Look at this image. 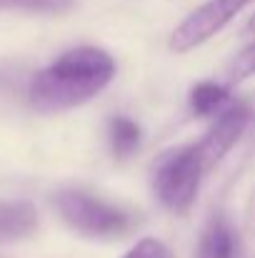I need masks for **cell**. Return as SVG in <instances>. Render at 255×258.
I'll return each mask as SVG.
<instances>
[{"label": "cell", "mask_w": 255, "mask_h": 258, "mask_svg": "<svg viewBox=\"0 0 255 258\" xmlns=\"http://www.w3.org/2000/svg\"><path fill=\"white\" fill-rule=\"evenodd\" d=\"M115 58L95 45H78L60 53L38 71L28 86V100L38 113H63L85 105L115 78Z\"/></svg>", "instance_id": "obj_1"}, {"label": "cell", "mask_w": 255, "mask_h": 258, "mask_svg": "<svg viewBox=\"0 0 255 258\" xmlns=\"http://www.w3.org/2000/svg\"><path fill=\"white\" fill-rule=\"evenodd\" d=\"M53 206L70 231L95 241H120L143 223L135 208L108 201L85 188H60L53 196Z\"/></svg>", "instance_id": "obj_2"}, {"label": "cell", "mask_w": 255, "mask_h": 258, "mask_svg": "<svg viewBox=\"0 0 255 258\" xmlns=\"http://www.w3.org/2000/svg\"><path fill=\"white\" fill-rule=\"evenodd\" d=\"M205 166L195 146H178L158 156L153 163V190L170 213L183 216L193 208Z\"/></svg>", "instance_id": "obj_3"}, {"label": "cell", "mask_w": 255, "mask_h": 258, "mask_svg": "<svg viewBox=\"0 0 255 258\" xmlns=\"http://www.w3.org/2000/svg\"><path fill=\"white\" fill-rule=\"evenodd\" d=\"M253 0H208V3H203L200 8H195L193 13H188L175 25V30L170 33L168 48L173 53H178V55L200 48L203 43H208L210 38H215Z\"/></svg>", "instance_id": "obj_4"}, {"label": "cell", "mask_w": 255, "mask_h": 258, "mask_svg": "<svg viewBox=\"0 0 255 258\" xmlns=\"http://www.w3.org/2000/svg\"><path fill=\"white\" fill-rule=\"evenodd\" d=\"M248 123H250V110H248L245 103H238V100L230 103L225 110H220L215 115V120L205 131V136L195 143V151H198L205 171H210L213 166H218L230 153V148L245 133Z\"/></svg>", "instance_id": "obj_5"}, {"label": "cell", "mask_w": 255, "mask_h": 258, "mask_svg": "<svg viewBox=\"0 0 255 258\" xmlns=\"http://www.w3.org/2000/svg\"><path fill=\"white\" fill-rule=\"evenodd\" d=\"M38 228V211L28 201H0V246L28 238Z\"/></svg>", "instance_id": "obj_6"}, {"label": "cell", "mask_w": 255, "mask_h": 258, "mask_svg": "<svg viewBox=\"0 0 255 258\" xmlns=\"http://www.w3.org/2000/svg\"><path fill=\"white\" fill-rule=\"evenodd\" d=\"M238 241L225 216H213L198 241V258H235Z\"/></svg>", "instance_id": "obj_7"}, {"label": "cell", "mask_w": 255, "mask_h": 258, "mask_svg": "<svg viewBox=\"0 0 255 258\" xmlns=\"http://www.w3.org/2000/svg\"><path fill=\"white\" fill-rule=\"evenodd\" d=\"M190 110L198 118H215L220 110H225L230 100V86L218 83V81H200L190 88Z\"/></svg>", "instance_id": "obj_8"}, {"label": "cell", "mask_w": 255, "mask_h": 258, "mask_svg": "<svg viewBox=\"0 0 255 258\" xmlns=\"http://www.w3.org/2000/svg\"><path fill=\"white\" fill-rule=\"evenodd\" d=\"M140 125L128 115H115L108 123V143L115 158H130L140 148Z\"/></svg>", "instance_id": "obj_9"}, {"label": "cell", "mask_w": 255, "mask_h": 258, "mask_svg": "<svg viewBox=\"0 0 255 258\" xmlns=\"http://www.w3.org/2000/svg\"><path fill=\"white\" fill-rule=\"evenodd\" d=\"M250 76H255V43L245 45L228 66L225 71V86H238L243 81H248Z\"/></svg>", "instance_id": "obj_10"}, {"label": "cell", "mask_w": 255, "mask_h": 258, "mask_svg": "<svg viewBox=\"0 0 255 258\" xmlns=\"http://www.w3.org/2000/svg\"><path fill=\"white\" fill-rule=\"evenodd\" d=\"M73 0H0V10H28V13H65Z\"/></svg>", "instance_id": "obj_11"}, {"label": "cell", "mask_w": 255, "mask_h": 258, "mask_svg": "<svg viewBox=\"0 0 255 258\" xmlns=\"http://www.w3.org/2000/svg\"><path fill=\"white\" fill-rule=\"evenodd\" d=\"M123 258H173V253H170L168 246L163 241H158V238H140L135 246H130L125 251Z\"/></svg>", "instance_id": "obj_12"}, {"label": "cell", "mask_w": 255, "mask_h": 258, "mask_svg": "<svg viewBox=\"0 0 255 258\" xmlns=\"http://www.w3.org/2000/svg\"><path fill=\"white\" fill-rule=\"evenodd\" d=\"M248 30H253V33H255V15L248 20Z\"/></svg>", "instance_id": "obj_13"}]
</instances>
